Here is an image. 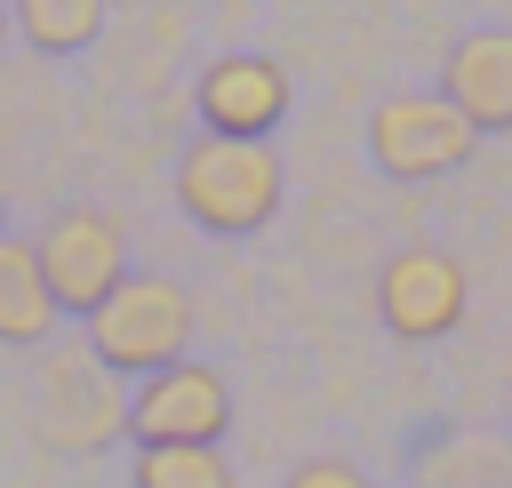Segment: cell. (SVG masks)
I'll list each match as a JSON object with an SVG mask.
<instances>
[{
    "instance_id": "obj_7",
    "label": "cell",
    "mask_w": 512,
    "mask_h": 488,
    "mask_svg": "<svg viewBox=\"0 0 512 488\" xmlns=\"http://www.w3.org/2000/svg\"><path fill=\"white\" fill-rule=\"evenodd\" d=\"M200 120H208V136L264 144L288 120V72L272 56H216L200 72Z\"/></svg>"
},
{
    "instance_id": "obj_2",
    "label": "cell",
    "mask_w": 512,
    "mask_h": 488,
    "mask_svg": "<svg viewBox=\"0 0 512 488\" xmlns=\"http://www.w3.org/2000/svg\"><path fill=\"white\" fill-rule=\"evenodd\" d=\"M176 200L192 224L208 232H256L280 208V160L272 144H240V136H200L176 160Z\"/></svg>"
},
{
    "instance_id": "obj_15",
    "label": "cell",
    "mask_w": 512,
    "mask_h": 488,
    "mask_svg": "<svg viewBox=\"0 0 512 488\" xmlns=\"http://www.w3.org/2000/svg\"><path fill=\"white\" fill-rule=\"evenodd\" d=\"M8 24H16V16H8V0H0V40H8Z\"/></svg>"
},
{
    "instance_id": "obj_3",
    "label": "cell",
    "mask_w": 512,
    "mask_h": 488,
    "mask_svg": "<svg viewBox=\"0 0 512 488\" xmlns=\"http://www.w3.org/2000/svg\"><path fill=\"white\" fill-rule=\"evenodd\" d=\"M32 256H40V272H48L56 312H80V320L128 280V240H120V224H112L104 208H64V216H48V232L32 240Z\"/></svg>"
},
{
    "instance_id": "obj_16",
    "label": "cell",
    "mask_w": 512,
    "mask_h": 488,
    "mask_svg": "<svg viewBox=\"0 0 512 488\" xmlns=\"http://www.w3.org/2000/svg\"><path fill=\"white\" fill-rule=\"evenodd\" d=\"M0 216H8V192H0Z\"/></svg>"
},
{
    "instance_id": "obj_10",
    "label": "cell",
    "mask_w": 512,
    "mask_h": 488,
    "mask_svg": "<svg viewBox=\"0 0 512 488\" xmlns=\"http://www.w3.org/2000/svg\"><path fill=\"white\" fill-rule=\"evenodd\" d=\"M48 328H56V296L32 240H0V344H40Z\"/></svg>"
},
{
    "instance_id": "obj_13",
    "label": "cell",
    "mask_w": 512,
    "mask_h": 488,
    "mask_svg": "<svg viewBox=\"0 0 512 488\" xmlns=\"http://www.w3.org/2000/svg\"><path fill=\"white\" fill-rule=\"evenodd\" d=\"M136 488H240L216 448H136Z\"/></svg>"
},
{
    "instance_id": "obj_11",
    "label": "cell",
    "mask_w": 512,
    "mask_h": 488,
    "mask_svg": "<svg viewBox=\"0 0 512 488\" xmlns=\"http://www.w3.org/2000/svg\"><path fill=\"white\" fill-rule=\"evenodd\" d=\"M416 488H512V440L496 432H448L416 456Z\"/></svg>"
},
{
    "instance_id": "obj_6",
    "label": "cell",
    "mask_w": 512,
    "mask_h": 488,
    "mask_svg": "<svg viewBox=\"0 0 512 488\" xmlns=\"http://www.w3.org/2000/svg\"><path fill=\"white\" fill-rule=\"evenodd\" d=\"M376 304H384V328L408 336V344H432L464 320V264L440 256V248H400L376 280Z\"/></svg>"
},
{
    "instance_id": "obj_8",
    "label": "cell",
    "mask_w": 512,
    "mask_h": 488,
    "mask_svg": "<svg viewBox=\"0 0 512 488\" xmlns=\"http://www.w3.org/2000/svg\"><path fill=\"white\" fill-rule=\"evenodd\" d=\"M128 424V400L112 392V368L88 352V360H48L40 368V432L64 440V448H96Z\"/></svg>"
},
{
    "instance_id": "obj_1",
    "label": "cell",
    "mask_w": 512,
    "mask_h": 488,
    "mask_svg": "<svg viewBox=\"0 0 512 488\" xmlns=\"http://www.w3.org/2000/svg\"><path fill=\"white\" fill-rule=\"evenodd\" d=\"M192 344V296L160 272H128L96 312H88V352L112 368V376H152V368H176Z\"/></svg>"
},
{
    "instance_id": "obj_5",
    "label": "cell",
    "mask_w": 512,
    "mask_h": 488,
    "mask_svg": "<svg viewBox=\"0 0 512 488\" xmlns=\"http://www.w3.org/2000/svg\"><path fill=\"white\" fill-rule=\"evenodd\" d=\"M472 144H480V128H472L448 96H384V104L368 112V160H376L384 176H408V184L456 168Z\"/></svg>"
},
{
    "instance_id": "obj_9",
    "label": "cell",
    "mask_w": 512,
    "mask_h": 488,
    "mask_svg": "<svg viewBox=\"0 0 512 488\" xmlns=\"http://www.w3.org/2000/svg\"><path fill=\"white\" fill-rule=\"evenodd\" d=\"M440 96L472 120V128H512V32H472L448 48Z\"/></svg>"
},
{
    "instance_id": "obj_14",
    "label": "cell",
    "mask_w": 512,
    "mask_h": 488,
    "mask_svg": "<svg viewBox=\"0 0 512 488\" xmlns=\"http://www.w3.org/2000/svg\"><path fill=\"white\" fill-rule=\"evenodd\" d=\"M288 488H368V472H360V464H344V456H312V464H296V472H288Z\"/></svg>"
},
{
    "instance_id": "obj_4",
    "label": "cell",
    "mask_w": 512,
    "mask_h": 488,
    "mask_svg": "<svg viewBox=\"0 0 512 488\" xmlns=\"http://www.w3.org/2000/svg\"><path fill=\"white\" fill-rule=\"evenodd\" d=\"M232 424V392L216 368L200 360H176V368H152L128 400V432L136 448H216Z\"/></svg>"
},
{
    "instance_id": "obj_12",
    "label": "cell",
    "mask_w": 512,
    "mask_h": 488,
    "mask_svg": "<svg viewBox=\"0 0 512 488\" xmlns=\"http://www.w3.org/2000/svg\"><path fill=\"white\" fill-rule=\"evenodd\" d=\"M8 16H16V32H24L32 48L64 56V48H88L112 8H104V0H8Z\"/></svg>"
}]
</instances>
